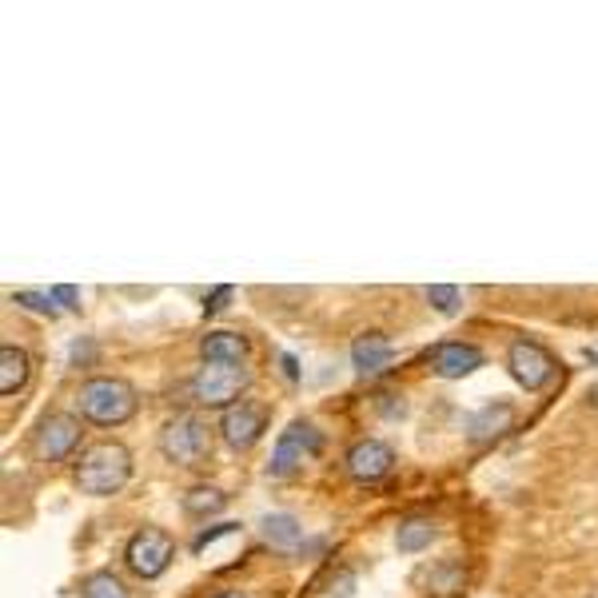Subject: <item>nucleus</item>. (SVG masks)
I'll return each mask as SVG.
<instances>
[{"label":"nucleus","mask_w":598,"mask_h":598,"mask_svg":"<svg viewBox=\"0 0 598 598\" xmlns=\"http://www.w3.org/2000/svg\"><path fill=\"white\" fill-rule=\"evenodd\" d=\"M132 478V451L116 439H104V443H92V447L80 451L76 467H72V483H76L80 495L92 498H109L116 491L128 487Z\"/></svg>","instance_id":"nucleus-1"},{"label":"nucleus","mask_w":598,"mask_h":598,"mask_svg":"<svg viewBox=\"0 0 598 598\" xmlns=\"http://www.w3.org/2000/svg\"><path fill=\"white\" fill-rule=\"evenodd\" d=\"M76 408L96 427H120L136 415V388L120 375H92L89 383H80Z\"/></svg>","instance_id":"nucleus-2"},{"label":"nucleus","mask_w":598,"mask_h":598,"mask_svg":"<svg viewBox=\"0 0 598 598\" xmlns=\"http://www.w3.org/2000/svg\"><path fill=\"white\" fill-rule=\"evenodd\" d=\"M251 375L244 363H204L192 375V399L208 411H228L239 403V395L248 391Z\"/></svg>","instance_id":"nucleus-3"},{"label":"nucleus","mask_w":598,"mask_h":598,"mask_svg":"<svg viewBox=\"0 0 598 598\" xmlns=\"http://www.w3.org/2000/svg\"><path fill=\"white\" fill-rule=\"evenodd\" d=\"M159 455L176 467H199L212 455V427L199 415H176L159 431Z\"/></svg>","instance_id":"nucleus-4"},{"label":"nucleus","mask_w":598,"mask_h":598,"mask_svg":"<svg viewBox=\"0 0 598 598\" xmlns=\"http://www.w3.org/2000/svg\"><path fill=\"white\" fill-rule=\"evenodd\" d=\"M172 558H176V538L159 527H140L136 535L128 538V547H124V563H128L132 575L144 578V582L164 575V570L172 567Z\"/></svg>","instance_id":"nucleus-5"},{"label":"nucleus","mask_w":598,"mask_h":598,"mask_svg":"<svg viewBox=\"0 0 598 598\" xmlns=\"http://www.w3.org/2000/svg\"><path fill=\"white\" fill-rule=\"evenodd\" d=\"M507 371H511V379H515L518 388L543 391L550 379H555L558 363H555V355L543 348V343H535V339H527V336H518V339H511V348H507Z\"/></svg>","instance_id":"nucleus-6"},{"label":"nucleus","mask_w":598,"mask_h":598,"mask_svg":"<svg viewBox=\"0 0 598 598\" xmlns=\"http://www.w3.org/2000/svg\"><path fill=\"white\" fill-rule=\"evenodd\" d=\"M80 443V419L76 415H64V411H52L37 423L32 431V451H37L40 463H60V458H69Z\"/></svg>","instance_id":"nucleus-7"},{"label":"nucleus","mask_w":598,"mask_h":598,"mask_svg":"<svg viewBox=\"0 0 598 598\" xmlns=\"http://www.w3.org/2000/svg\"><path fill=\"white\" fill-rule=\"evenodd\" d=\"M316 451H319V431L311 427L308 419H296V423H288V431H279L276 451H271V463H268V475L288 478L291 471H296L303 458L316 455Z\"/></svg>","instance_id":"nucleus-8"},{"label":"nucleus","mask_w":598,"mask_h":598,"mask_svg":"<svg viewBox=\"0 0 598 598\" xmlns=\"http://www.w3.org/2000/svg\"><path fill=\"white\" fill-rule=\"evenodd\" d=\"M264 431H268V408L248 403V399H239L236 408H228L224 419H219V435H224V443L236 451L256 447L259 439H264Z\"/></svg>","instance_id":"nucleus-9"},{"label":"nucleus","mask_w":598,"mask_h":598,"mask_svg":"<svg viewBox=\"0 0 598 598\" xmlns=\"http://www.w3.org/2000/svg\"><path fill=\"white\" fill-rule=\"evenodd\" d=\"M343 467H348V475L355 478V483H379V478H388L391 467H395V451L383 443V439H359L355 447L348 451V458H343Z\"/></svg>","instance_id":"nucleus-10"},{"label":"nucleus","mask_w":598,"mask_h":598,"mask_svg":"<svg viewBox=\"0 0 598 598\" xmlns=\"http://www.w3.org/2000/svg\"><path fill=\"white\" fill-rule=\"evenodd\" d=\"M427 359H431V371H435L439 379H463V375H471V371L483 368V351H478L475 343H458V339L439 343Z\"/></svg>","instance_id":"nucleus-11"},{"label":"nucleus","mask_w":598,"mask_h":598,"mask_svg":"<svg viewBox=\"0 0 598 598\" xmlns=\"http://www.w3.org/2000/svg\"><path fill=\"white\" fill-rule=\"evenodd\" d=\"M515 427V408L511 403H487V408H478L467 423V439L471 443H495L503 439L507 431Z\"/></svg>","instance_id":"nucleus-12"},{"label":"nucleus","mask_w":598,"mask_h":598,"mask_svg":"<svg viewBox=\"0 0 598 598\" xmlns=\"http://www.w3.org/2000/svg\"><path fill=\"white\" fill-rule=\"evenodd\" d=\"M391 355H395V348H391V339L383 336V331H368V336H359L355 343H351V363H355V371H363V375L383 371L391 363Z\"/></svg>","instance_id":"nucleus-13"},{"label":"nucleus","mask_w":598,"mask_h":598,"mask_svg":"<svg viewBox=\"0 0 598 598\" xmlns=\"http://www.w3.org/2000/svg\"><path fill=\"white\" fill-rule=\"evenodd\" d=\"M199 355H204V363H244L248 359V336H239V331H208L199 339Z\"/></svg>","instance_id":"nucleus-14"},{"label":"nucleus","mask_w":598,"mask_h":598,"mask_svg":"<svg viewBox=\"0 0 598 598\" xmlns=\"http://www.w3.org/2000/svg\"><path fill=\"white\" fill-rule=\"evenodd\" d=\"M29 375H32L29 351L17 348V343H4V348H0V395H17V391H24Z\"/></svg>","instance_id":"nucleus-15"},{"label":"nucleus","mask_w":598,"mask_h":598,"mask_svg":"<svg viewBox=\"0 0 598 598\" xmlns=\"http://www.w3.org/2000/svg\"><path fill=\"white\" fill-rule=\"evenodd\" d=\"M439 527L431 523V518H408V523H399L395 530V547L403 550V555H419V550H427L431 543H435Z\"/></svg>","instance_id":"nucleus-16"},{"label":"nucleus","mask_w":598,"mask_h":598,"mask_svg":"<svg viewBox=\"0 0 598 598\" xmlns=\"http://www.w3.org/2000/svg\"><path fill=\"white\" fill-rule=\"evenodd\" d=\"M259 530H264V538L279 550L299 547V538H303V527H299L296 515H264L259 518Z\"/></svg>","instance_id":"nucleus-17"},{"label":"nucleus","mask_w":598,"mask_h":598,"mask_svg":"<svg viewBox=\"0 0 598 598\" xmlns=\"http://www.w3.org/2000/svg\"><path fill=\"white\" fill-rule=\"evenodd\" d=\"M224 503H228V495L219 487H192L188 495H184V511H188L192 518L216 515V511H224Z\"/></svg>","instance_id":"nucleus-18"},{"label":"nucleus","mask_w":598,"mask_h":598,"mask_svg":"<svg viewBox=\"0 0 598 598\" xmlns=\"http://www.w3.org/2000/svg\"><path fill=\"white\" fill-rule=\"evenodd\" d=\"M80 598H128V587H124L112 570H92V575L80 582Z\"/></svg>","instance_id":"nucleus-19"},{"label":"nucleus","mask_w":598,"mask_h":598,"mask_svg":"<svg viewBox=\"0 0 598 598\" xmlns=\"http://www.w3.org/2000/svg\"><path fill=\"white\" fill-rule=\"evenodd\" d=\"M463 578H467L463 563L447 558V563H439V567L431 570V590H439V595H455V590H463Z\"/></svg>","instance_id":"nucleus-20"},{"label":"nucleus","mask_w":598,"mask_h":598,"mask_svg":"<svg viewBox=\"0 0 598 598\" xmlns=\"http://www.w3.org/2000/svg\"><path fill=\"white\" fill-rule=\"evenodd\" d=\"M423 296H427V303L439 316H455V311L463 308V291H458L455 283H431Z\"/></svg>","instance_id":"nucleus-21"},{"label":"nucleus","mask_w":598,"mask_h":598,"mask_svg":"<svg viewBox=\"0 0 598 598\" xmlns=\"http://www.w3.org/2000/svg\"><path fill=\"white\" fill-rule=\"evenodd\" d=\"M12 299H17L20 308L37 311V316H56V299H52V291H17Z\"/></svg>","instance_id":"nucleus-22"},{"label":"nucleus","mask_w":598,"mask_h":598,"mask_svg":"<svg viewBox=\"0 0 598 598\" xmlns=\"http://www.w3.org/2000/svg\"><path fill=\"white\" fill-rule=\"evenodd\" d=\"M239 530V523H219V527H212V530H204V535H196V543H192V550L196 555H204V547H212L216 538H224V535H236Z\"/></svg>","instance_id":"nucleus-23"},{"label":"nucleus","mask_w":598,"mask_h":598,"mask_svg":"<svg viewBox=\"0 0 598 598\" xmlns=\"http://www.w3.org/2000/svg\"><path fill=\"white\" fill-rule=\"evenodd\" d=\"M52 299H56L60 308H72V311H80V291L72 288V283H60V288H52Z\"/></svg>","instance_id":"nucleus-24"},{"label":"nucleus","mask_w":598,"mask_h":598,"mask_svg":"<svg viewBox=\"0 0 598 598\" xmlns=\"http://www.w3.org/2000/svg\"><path fill=\"white\" fill-rule=\"evenodd\" d=\"M228 299H231V288H228V283H224V288H216V291H212V296H208V303H204V311H208V316H216V311L224 308Z\"/></svg>","instance_id":"nucleus-25"},{"label":"nucleus","mask_w":598,"mask_h":598,"mask_svg":"<svg viewBox=\"0 0 598 598\" xmlns=\"http://www.w3.org/2000/svg\"><path fill=\"white\" fill-rule=\"evenodd\" d=\"M279 363H283V375H288V379L299 375V371H296V359H291V355H279Z\"/></svg>","instance_id":"nucleus-26"},{"label":"nucleus","mask_w":598,"mask_h":598,"mask_svg":"<svg viewBox=\"0 0 598 598\" xmlns=\"http://www.w3.org/2000/svg\"><path fill=\"white\" fill-rule=\"evenodd\" d=\"M587 403L598 411V383H590V388H587Z\"/></svg>","instance_id":"nucleus-27"},{"label":"nucleus","mask_w":598,"mask_h":598,"mask_svg":"<svg viewBox=\"0 0 598 598\" xmlns=\"http://www.w3.org/2000/svg\"><path fill=\"white\" fill-rule=\"evenodd\" d=\"M216 598H248L244 590H224V595H216Z\"/></svg>","instance_id":"nucleus-28"},{"label":"nucleus","mask_w":598,"mask_h":598,"mask_svg":"<svg viewBox=\"0 0 598 598\" xmlns=\"http://www.w3.org/2000/svg\"><path fill=\"white\" fill-rule=\"evenodd\" d=\"M587 359H590V363H598V351H587Z\"/></svg>","instance_id":"nucleus-29"}]
</instances>
